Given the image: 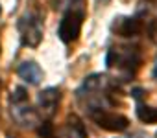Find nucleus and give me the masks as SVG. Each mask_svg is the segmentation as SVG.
Here are the masks:
<instances>
[{
    "mask_svg": "<svg viewBox=\"0 0 157 138\" xmlns=\"http://www.w3.org/2000/svg\"><path fill=\"white\" fill-rule=\"evenodd\" d=\"M91 118L105 131H113V133H120L124 129H128L129 120L122 114L117 112H109V111H102V109H94L91 112Z\"/></svg>",
    "mask_w": 157,
    "mask_h": 138,
    "instance_id": "3",
    "label": "nucleus"
},
{
    "mask_svg": "<svg viewBox=\"0 0 157 138\" xmlns=\"http://www.w3.org/2000/svg\"><path fill=\"white\" fill-rule=\"evenodd\" d=\"M37 133H39V136H43V138H56V129H54V125H52L50 122H44V123L37 129Z\"/></svg>",
    "mask_w": 157,
    "mask_h": 138,
    "instance_id": "10",
    "label": "nucleus"
},
{
    "mask_svg": "<svg viewBox=\"0 0 157 138\" xmlns=\"http://www.w3.org/2000/svg\"><path fill=\"white\" fill-rule=\"evenodd\" d=\"M131 64L137 68L140 64V52L137 46H126V48H113L107 53V66H128L131 68Z\"/></svg>",
    "mask_w": 157,
    "mask_h": 138,
    "instance_id": "2",
    "label": "nucleus"
},
{
    "mask_svg": "<svg viewBox=\"0 0 157 138\" xmlns=\"http://www.w3.org/2000/svg\"><path fill=\"white\" fill-rule=\"evenodd\" d=\"M19 31H21L22 44H26V46H37L41 42V37H43L41 20L37 17H33V15H24L21 19Z\"/></svg>",
    "mask_w": 157,
    "mask_h": 138,
    "instance_id": "4",
    "label": "nucleus"
},
{
    "mask_svg": "<svg viewBox=\"0 0 157 138\" xmlns=\"http://www.w3.org/2000/svg\"><path fill=\"white\" fill-rule=\"evenodd\" d=\"M82 24H83V13L82 11H67L61 19V24H59V30H57V35L63 42L70 44L74 42L82 33Z\"/></svg>",
    "mask_w": 157,
    "mask_h": 138,
    "instance_id": "1",
    "label": "nucleus"
},
{
    "mask_svg": "<svg viewBox=\"0 0 157 138\" xmlns=\"http://www.w3.org/2000/svg\"><path fill=\"white\" fill-rule=\"evenodd\" d=\"M98 2H107V0H98Z\"/></svg>",
    "mask_w": 157,
    "mask_h": 138,
    "instance_id": "12",
    "label": "nucleus"
},
{
    "mask_svg": "<svg viewBox=\"0 0 157 138\" xmlns=\"http://www.w3.org/2000/svg\"><path fill=\"white\" fill-rule=\"evenodd\" d=\"M153 76H155V78H157V68H155V72H153Z\"/></svg>",
    "mask_w": 157,
    "mask_h": 138,
    "instance_id": "11",
    "label": "nucleus"
},
{
    "mask_svg": "<svg viewBox=\"0 0 157 138\" xmlns=\"http://www.w3.org/2000/svg\"><path fill=\"white\" fill-rule=\"evenodd\" d=\"M137 116L144 123H157V109L150 105H139L137 107Z\"/></svg>",
    "mask_w": 157,
    "mask_h": 138,
    "instance_id": "9",
    "label": "nucleus"
},
{
    "mask_svg": "<svg viewBox=\"0 0 157 138\" xmlns=\"http://www.w3.org/2000/svg\"><path fill=\"white\" fill-rule=\"evenodd\" d=\"M59 90L57 89H46L39 94V107L43 109V112H46L48 116H52L57 109V103H59Z\"/></svg>",
    "mask_w": 157,
    "mask_h": 138,
    "instance_id": "7",
    "label": "nucleus"
},
{
    "mask_svg": "<svg viewBox=\"0 0 157 138\" xmlns=\"http://www.w3.org/2000/svg\"><path fill=\"white\" fill-rule=\"evenodd\" d=\"M113 31L120 37H135L144 31V22L137 17H124L113 24Z\"/></svg>",
    "mask_w": 157,
    "mask_h": 138,
    "instance_id": "5",
    "label": "nucleus"
},
{
    "mask_svg": "<svg viewBox=\"0 0 157 138\" xmlns=\"http://www.w3.org/2000/svg\"><path fill=\"white\" fill-rule=\"evenodd\" d=\"M19 76H21V79H24L30 85H39L43 79V70L33 61H26L19 66Z\"/></svg>",
    "mask_w": 157,
    "mask_h": 138,
    "instance_id": "6",
    "label": "nucleus"
},
{
    "mask_svg": "<svg viewBox=\"0 0 157 138\" xmlns=\"http://www.w3.org/2000/svg\"><path fill=\"white\" fill-rule=\"evenodd\" d=\"M65 138H87L83 123L76 116H68L67 125H65Z\"/></svg>",
    "mask_w": 157,
    "mask_h": 138,
    "instance_id": "8",
    "label": "nucleus"
}]
</instances>
